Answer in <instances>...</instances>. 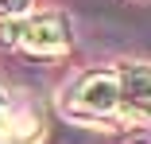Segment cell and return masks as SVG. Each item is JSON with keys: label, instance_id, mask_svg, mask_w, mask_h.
<instances>
[{"label": "cell", "instance_id": "cell-4", "mask_svg": "<svg viewBox=\"0 0 151 144\" xmlns=\"http://www.w3.org/2000/svg\"><path fill=\"white\" fill-rule=\"evenodd\" d=\"M0 144H43V117L23 101H8L0 113Z\"/></svg>", "mask_w": 151, "mask_h": 144}, {"label": "cell", "instance_id": "cell-3", "mask_svg": "<svg viewBox=\"0 0 151 144\" xmlns=\"http://www.w3.org/2000/svg\"><path fill=\"white\" fill-rule=\"evenodd\" d=\"M112 70H116V86H120V117H116V125L147 129V66L143 63H120Z\"/></svg>", "mask_w": 151, "mask_h": 144}, {"label": "cell", "instance_id": "cell-2", "mask_svg": "<svg viewBox=\"0 0 151 144\" xmlns=\"http://www.w3.org/2000/svg\"><path fill=\"white\" fill-rule=\"evenodd\" d=\"M74 43V27L62 12H39V16H19L12 23V47L50 59V55H66Z\"/></svg>", "mask_w": 151, "mask_h": 144}, {"label": "cell", "instance_id": "cell-6", "mask_svg": "<svg viewBox=\"0 0 151 144\" xmlns=\"http://www.w3.org/2000/svg\"><path fill=\"white\" fill-rule=\"evenodd\" d=\"M128 144H147V136H143V132H136V136H132Z\"/></svg>", "mask_w": 151, "mask_h": 144}, {"label": "cell", "instance_id": "cell-5", "mask_svg": "<svg viewBox=\"0 0 151 144\" xmlns=\"http://www.w3.org/2000/svg\"><path fill=\"white\" fill-rule=\"evenodd\" d=\"M27 8H31V0H0V20H19L27 16Z\"/></svg>", "mask_w": 151, "mask_h": 144}, {"label": "cell", "instance_id": "cell-1", "mask_svg": "<svg viewBox=\"0 0 151 144\" xmlns=\"http://www.w3.org/2000/svg\"><path fill=\"white\" fill-rule=\"evenodd\" d=\"M62 113L78 125H97V129H112L120 117V86H116V70H89L78 78V86L70 90V97L62 101Z\"/></svg>", "mask_w": 151, "mask_h": 144}, {"label": "cell", "instance_id": "cell-7", "mask_svg": "<svg viewBox=\"0 0 151 144\" xmlns=\"http://www.w3.org/2000/svg\"><path fill=\"white\" fill-rule=\"evenodd\" d=\"M4 105H8V94H4V86H0V113H4Z\"/></svg>", "mask_w": 151, "mask_h": 144}]
</instances>
